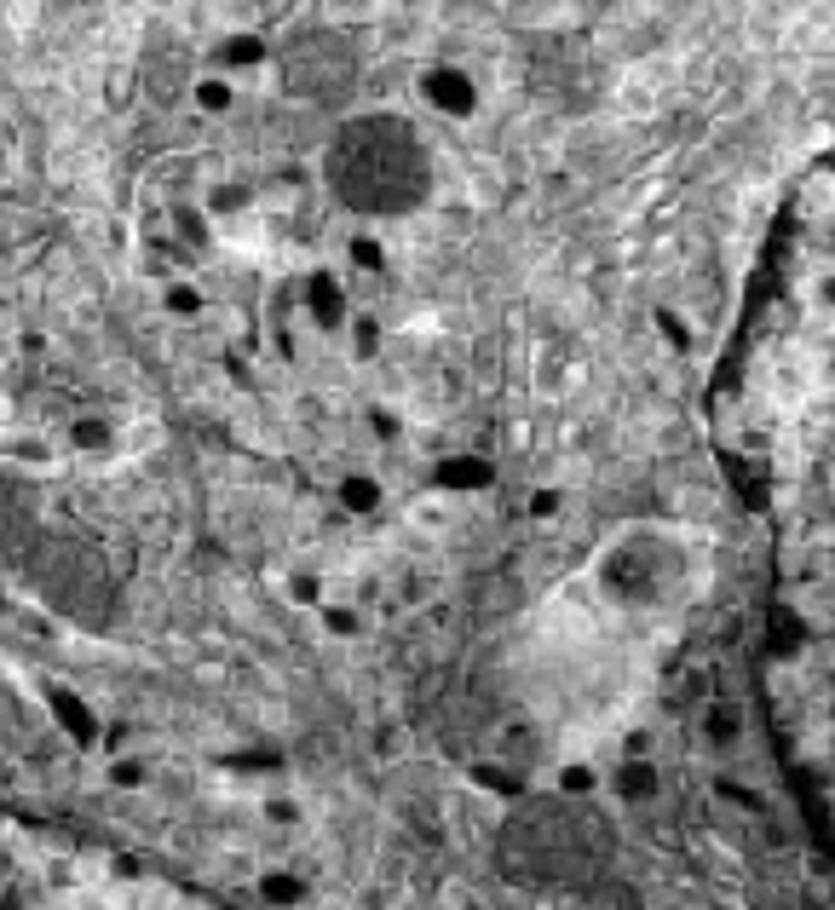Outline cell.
Segmentation results:
<instances>
[{
	"label": "cell",
	"instance_id": "obj_10",
	"mask_svg": "<svg viewBox=\"0 0 835 910\" xmlns=\"http://www.w3.org/2000/svg\"><path fill=\"white\" fill-rule=\"evenodd\" d=\"M191 98H196V110L202 116H231V105H237V82L231 75H202V82L191 87Z\"/></svg>",
	"mask_w": 835,
	"mask_h": 910
},
{
	"label": "cell",
	"instance_id": "obj_21",
	"mask_svg": "<svg viewBox=\"0 0 835 910\" xmlns=\"http://www.w3.org/2000/svg\"><path fill=\"white\" fill-rule=\"evenodd\" d=\"M144 778H150L144 761H116V767H110V783H116V790H139Z\"/></svg>",
	"mask_w": 835,
	"mask_h": 910
},
{
	"label": "cell",
	"instance_id": "obj_15",
	"mask_svg": "<svg viewBox=\"0 0 835 910\" xmlns=\"http://www.w3.org/2000/svg\"><path fill=\"white\" fill-rule=\"evenodd\" d=\"M260 899L265 904H300V899H312V888L300 876H289V870H265L260 876Z\"/></svg>",
	"mask_w": 835,
	"mask_h": 910
},
{
	"label": "cell",
	"instance_id": "obj_13",
	"mask_svg": "<svg viewBox=\"0 0 835 910\" xmlns=\"http://www.w3.org/2000/svg\"><path fill=\"white\" fill-rule=\"evenodd\" d=\"M69 444L82 449V455H105V449L116 444V426H110L105 415H82V421L69 426Z\"/></svg>",
	"mask_w": 835,
	"mask_h": 910
},
{
	"label": "cell",
	"instance_id": "obj_19",
	"mask_svg": "<svg viewBox=\"0 0 835 910\" xmlns=\"http://www.w3.org/2000/svg\"><path fill=\"white\" fill-rule=\"evenodd\" d=\"M351 346H358V358H375V351H381V323H375V317H351Z\"/></svg>",
	"mask_w": 835,
	"mask_h": 910
},
{
	"label": "cell",
	"instance_id": "obj_23",
	"mask_svg": "<svg viewBox=\"0 0 835 910\" xmlns=\"http://www.w3.org/2000/svg\"><path fill=\"white\" fill-rule=\"evenodd\" d=\"M560 513V490H536L530 496V519H553Z\"/></svg>",
	"mask_w": 835,
	"mask_h": 910
},
{
	"label": "cell",
	"instance_id": "obj_8",
	"mask_svg": "<svg viewBox=\"0 0 835 910\" xmlns=\"http://www.w3.org/2000/svg\"><path fill=\"white\" fill-rule=\"evenodd\" d=\"M611 790H617L622 801H646V795H657V767H651V755H622V767H617V778H611Z\"/></svg>",
	"mask_w": 835,
	"mask_h": 910
},
{
	"label": "cell",
	"instance_id": "obj_3",
	"mask_svg": "<svg viewBox=\"0 0 835 910\" xmlns=\"http://www.w3.org/2000/svg\"><path fill=\"white\" fill-rule=\"evenodd\" d=\"M421 98L438 116H449V121H467L478 110V87H473V75L462 64H433V69H426L421 75Z\"/></svg>",
	"mask_w": 835,
	"mask_h": 910
},
{
	"label": "cell",
	"instance_id": "obj_2",
	"mask_svg": "<svg viewBox=\"0 0 835 910\" xmlns=\"http://www.w3.org/2000/svg\"><path fill=\"white\" fill-rule=\"evenodd\" d=\"M271 69L289 82V93L323 98V93H340L351 82V53H346L340 35H300L289 53H271Z\"/></svg>",
	"mask_w": 835,
	"mask_h": 910
},
{
	"label": "cell",
	"instance_id": "obj_14",
	"mask_svg": "<svg viewBox=\"0 0 835 910\" xmlns=\"http://www.w3.org/2000/svg\"><path fill=\"white\" fill-rule=\"evenodd\" d=\"M553 790H560V795H571V801H582V795H599V772H594L588 761H565L560 772H553Z\"/></svg>",
	"mask_w": 835,
	"mask_h": 910
},
{
	"label": "cell",
	"instance_id": "obj_20",
	"mask_svg": "<svg viewBox=\"0 0 835 910\" xmlns=\"http://www.w3.org/2000/svg\"><path fill=\"white\" fill-rule=\"evenodd\" d=\"M289 599L294 605H323V583L317 576H289Z\"/></svg>",
	"mask_w": 835,
	"mask_h": 910
},
{
	"label": "cell",
	"instance_id": "obj_18",
	"mask_svg": "<svg viewBox=\"0 0 835 910\" xmlns=\"http://www.w3.org/2000/svg\"><path fill=\"white\" fill-rule=\"evenodd\" d=\"M351 266H358V271H387V248L358 231V237H351Z\"/></svg>",
	"mask_w": 835,
	"mask_h": 910
},
{
	"label": "cell",
	"instance_id": "obj_16",
	"mask_svg": "<svg viewBox=\"0 0 835 910\" xmlns=\"http://www.w3.org/2000/svg\"><path fill=\"white\" fill-rule=\"evenodd\" d=\"M162 306H167L173 317H196V312H202V289H196V283H167V289H162Z\"/></svg>",
	"mask_w": 835,
	"mask_h": 910
},
{
	"label": "cell",
	"instance_id": "obj_24",
	"mask_svg": "<svg viewBox=\"0 0 835 910\" xmlns=\"http://www.w3.org/2000/svg\"><path fill=\"white\" fill-rule=\"evenodd\" d=\"M622 755H651V732H628V738H622Z\"/></svg>",
	"mask_w": 835,
	"mask_h": 910
},
{
	"label": "cell",
	"instance_id": "obj_17",
	"mask_svg": "<svg viewBox=\"0 0 835 910\" xmlns=\"http://www.w3.org/2000/svg\"><path fill=\"white\" fill-rule=\"evenodd\" d=\"M317 611H323V628H328V635H340V640H351V635H364V617L358 611H346V605H317Z\"/></svg>",
	"mask_w": 835,
	"mask_h": 910
},
{
	"label": "cell",
	"instance_id": "obj_1",
	"mask_svg": "<svg viewBox=\"0 0 835 910\" xmlns=\"http://www.w3.org/2000/svg\"><path fill=\"white\" fill-rule=\"evenodd\" d=\"M323 185L340 208L364 219H398L415 214L433 191V156L421 133L398 116H358L328 139L323 150Z\"/></svg>",
	"mask_w": 835,
	"mask_h": 910
},
{
	"label": "cell",
	"instance_id": "obj_22",
	"mask_svg": "<svg viewBox=\"0 0 835 910\" xmlns=\"http://www.w3.org/2000/svg\"><path fill=\"white\" fill-rule=\"evenodd\" d=\"M657 328H663V340H669L674 351H692V335L680 328V317H674V312H657Z\"/></svg>",
	"mask_w": 835,
	"mask_h": 910
},
{
	"label": "cell",
	"instance_id": "obj_12",
	"mask_svg": "<svg viewBox=\"0 0 835 910\" xmlns=\"http://www.w3.org/2000/svg\"><path fill=\"white\" fill-rule=\"evenodd\" d=\"M467 778H473V783H478V790H485V795H508V801H519V795L530 790V783H524L513 767H496V761H478Z\"/></svg>",
	"mask_w": 835,
	"mask_h": 910
},
{
	"label": "cell",
	"instance_id": "obj_25",
	"mask_svg": "<svg viewBox=\"0 0 835 910\" xmlns=\"http://www.w3.org/2000/svg\"><path fill=\"white\" fill-rule=\"evenodd\" d=\"M369 421H375V433H381V438H398V421H392V415H381V410H375Z\"/></svg>",
	"mask_w": 835,
	"mask_h": 910
},
{
	"label": "cell",
	"instance_id": "obj_9",
	"mask_svg": "<svg viewBox=\"0 0 835 910\" xmlns=\"http://www.w3.org/2000/svg\"><path fill=\"white\" fill-rule=\"evenodd\" d=\"M335 501H340L346 513H375V508H381V478H369V473H340Z\"/></svg>",
	"mask_w": 835,
	"mask_h": 910
},
{
	"label": "cell",
	"instance_id": "obj_11",
	"mask_svg": "<svg viewBox=\"0 0 835 910\" xmlns=\"http://www.w3.org/2000/svg\"><path fill=\"white\" fill-rule=\"evenodd\" d=\"M248 208H254V185H219L208 196V219L214 225H237Z\"/></svg>",
	"mask_w": 835,
	"mask_h": 910
},
{
	"label": "cell",
	"instance_id": "obj_4",
	"mask_svg": "<svg viewBox=\"0 0 835 910\" xmlns=\"http://www.w3.org/2000/svg\"><path fill=\"white\" fill-rule=\"evenodd\" d=\"M306 317L317 328H346L351 323V306H346V289L335 271H312L306 277Z\"/></svg>",
	"mask_w": 835,
	"mask_h": 910
},
{
	"label": "cell",
	"instance_id": "obj_6",
	"mask_svg": "<svg viewBox=\"0 0 835 910\" xmlns=\"http://www.w3.org/2000/svg\"><path fill=\"white\" fill-rule=\"evenodd\" d=\"M433 485L473 496V490H490L496 485V467L485 462V455H444V462L433 467Z\"/></svg>",
	"mask_w": 835,
	"mask_h": 910
},
{
	"label": "cell",
	"instance_id": "obj_5",
	"mask_svg": "<svg viewBox=\"0 0 835 910\" xmlns=\"http://www.w3.org/2000/svg\"><path fill=\"white\" fill-rule=\"evenodd\" d=\"M46 715L58 721V732H64V738H69L75 749H93V744H98V715H93V709H87V703L75 697V692L53 686V692H46Z\"/></svg>",
	"mask_w": 835,
	"mask_h": 910
},
{
	"label": "cell",
	"instance_id": "obj_26",
	"mask_svg": "<svg viewBox=\"0 0 835 910\" xmlns=\"http://www.w3.org/2000/svg\"><path fill=\"white\" fill-rule=\"evenodd\" d=\"M0 611H7V594H0Z\"/></svg>",
	"mask_w": 835,
	"mask_h": 910
},
{
	"label": "cell",
	"instance_id": "obj_7",
	"mask_svg": "<svg viewBox=\"0 0 835 910\" xmlns=\"http://www.w3.org/2000/svg\"><path fill=\"white\" fill-rule=\"evenodd\" d=\"M214 58H219V75H231V82H237L242 69H265V64H271V41L242 30V35H225Z\"/></svg>",
	"mask_w": 835,
	"mask_h": 910
}]
</instances>
